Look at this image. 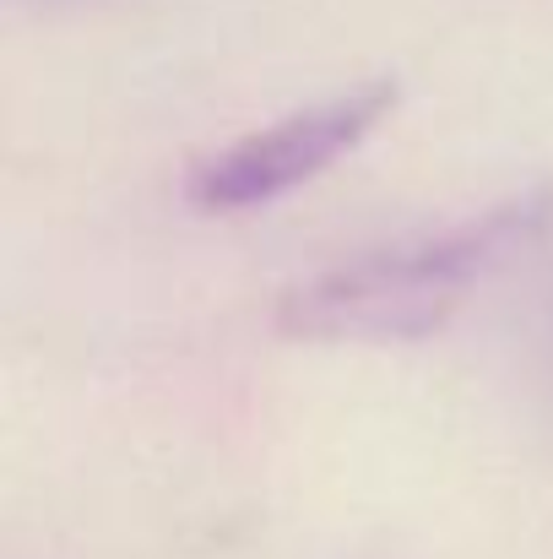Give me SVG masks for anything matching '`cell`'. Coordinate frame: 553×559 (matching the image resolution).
Returning a JSON list of instances; mask_svg holds the SVG:
<instances>
[{"label":"cell","mask_w":553,"mask_h":559,"mask_svg":"<svg viewBox=\"0 0 553 559\" xmlns=\"http://www.w3.org/2000/svg\"><path fill=\"white\" fill-rule=\"evenodd\" d=\"M553 223V186L494 201L440 234L374 250L304 283L282 305V326L299 337H407L434 326L483 272Z\"/></svg>","instance_id":"6da1fadb"},{"label":"cell","mask_w":553,"mask_h":559,"mask_svg":"<svg viewBox=\"0 0 553 559\" xmlns=\"http://www.w3.org/2000/svg\"><path fill=\"white\" fill-rule=\"evenodd\" d=\"M390 104H396V82H359L272 126H255L190 175V201L206 212H244L277 201L304 180L326 175L342 153H353Z\"/></svg>","instance_id":"7a4b0ae2"}]
</instances>
